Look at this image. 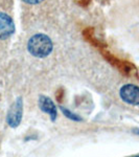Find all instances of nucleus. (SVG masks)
Listing matches in <instances>:
<instances>
[{
    "instance_id": "obj_1",
    "label": "nucleus",
    "mask_w": 139,
    "mask_h": 157,
    "mask_svg": "<svg viewBox=\"0 0 139 157\" xmlns=\"http://www.w3.org/2000/svg\"><path fill=\"white\" fill-rule=\"evenodd\" d=\"M27 49L34 57L45 58L51 54L54 44L48 36L44 34H36L28 40Z\"/></svg>"
},
{
    "instance_id": "obj_2",
    "label": "nucleus",
    "mask_w": 139,
    "mask_h": 157,
    "mask_svg": "<svg viewBox=\"0 0 139 157\" xmlns=\"http://www.w3.org/2000/svg\"><path fill=\"white\" fill-rule=\"evenodd\" d=\"M23 116V101L22 98H17V100L12 104L6 114V123L11 128H17L20 125Z\"/></svg>"
},
{
    "instance_id": "obj_3",
    "label": "nucleus",
    "mask_w": 139,
    "mask_h": 157,
    "mask_svg": "<svg viewBox=\"0 0 139 157\" xmlns=\"http://www.w3.org/2000/svg\"><path fill=\"white\" fill-rule=\"evenodd\" d=\"M119 95L125 103L132 106L139 105V87L133 84L123 85L119 90Z\"/></svg>"
},
{
    "instance_id": "obj_4",
    "label": "nucleus",
    "mask_w": 139,
    "mask_h": 157,
    "mask_svg": "<svg viewBox=\"0 0 139 157\" xmlns=\"http://www.w3.org/2000/svg\"><path fill=\"white\" fill-rule=\"evenodd\" d=\"M15 32V24L9 15L0 13V40H6Z\"/></svg>"
},
{
    "instance_id": "obj_5",
    "label": "nucleus",
    "mask_w": 139,
    "mask_h": 157,
    "mask_svg": "<svg viewBox=\"0 0 139 157\" xmlns=\"http://www.w3.org/2000/svg\"><path fill=\"white\" fill-rule=\"evenodd\" d=\"M38 104H39V108L41 109L44 113L48 114L50 116V120L52 121H55L58 116V109L52 100L46 95H40L39 100H38Z\"/></svg>"
},
{
    "instance_id": "obj_6",
    "label": "nucleus",
    "mask_w": 139,
    "mask_h": 157,
    "mask_svg": "<svg viewBox=\"0 0 139 157\" xmlns=\"http://www.w3.org/2000/svg\"><path fill=\"white\" fill-rule=\"evenodd\" d=\"M60 110L62 111V113L64 114V116H66L67 118H69V120H71L73 121H82V117H81L80 115L75 114L74 112H72V111H70L69 109L65 108V107H62L61 106L60 107Z\"/></svg>"
},
{
    "instance_id": "obj_7",
    "label": "nucleus",
    "mask_w": 139,
    "mask_h": 157,
    "mask_svg": "<svg viewBox=\"0 0 139 157\" xmlns=\"http://www.w3.org/2000/svg\"><path fill=\"white\" fill-rule=\"evenodd\" d=\"M23 1L28 4H38V3H41L43 0H23Z\"/></svg>"
},
{
    "instance_id": "obj_8",
    "label": "nucleus",
    "mask_w": 139,
    "mask_h": 157,
    "mask_svg": "<svg viewBox=\"0 0 139 157\" xmlns=\"http://www.w3.org/2000/svg\"><path fill=\"white\" fill-rule=\"evenodd\" d=\"M134 133H136L137 135H139V129H137V130H134Z\"/></svg>"
},
{
    "instance_id": "obj_9",
    "label": "nucleus",
    "mask_w": 139,
    "mask_h": 157,
    "mask_svg": "<svg viewBox=\"0 0 139 157\" xmlns=\"http://www.w3.org/2000/svg\"><path fill=\"white\" fill-rule=\"evenodd\" d=\"M134 157H139V155L138 156H134Z\"/></svg>"
}]
</instances>
